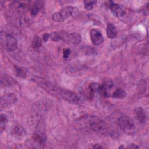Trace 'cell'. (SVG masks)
<instances>
[{"label":"cell","mask_w":149,"mask_h":149,"mask_svg":"<svg viewBox=\"0 0 149 149\" xmlns=\"http://www.w3.org/2000/svg\"><path fill=\"white\" fill-rule=\"evenodd\" d=\"M93 148H102V147L101 146H100L99 144H95V145L93 146Z\"/></svg>","instance_id":"cell-27"},{"label":"cell","mask_w":149,"mask_h":149,"mask_svg":"<svg viewBox=\"0 0 149 149\" xmlns=\"http://www.w3.org/2000/svg\"><path fill=\"white\" fill-rule=\"evenodd\" d=\"M113 87V83L111 80H107L104 81L101 86L100 93L104 97H108L110 96L111 90Z\"/></svg>","instance_id":"cell-10"},{"label":"cell","mask_w":149,"mask_h":149,"mask_svg":"<svg viewBox=\"0 0 149 149\" xmlns=\"http://www.w3.org/2000/svg\"><path fill=\"white\" fill-rule=\"evenodd\" d=\"M127 148H139V146H137V145L136 144H129L127 147Z\"/></svg>","instance_id":"cell-26"},{"label":"cell","mask_w":149,"mask_h":149,"mask_svg":"<svg viewBox=\"0 0 149 149\" xmlns=\"http://www.w3.org/2000/svg\"><path fill=\"white\" fill-rule=\"evenodd\" d=\"M49 38V34L48 33H45L43 34V36H42V40L44 42H47Z\"/></svg>","instance_id":"cell-25"},{"label":"cell","mask_w":149,"mask_h":149,"mask_svg":"<svg viewBox=\"0 0 149 149\" xmlns=\"http://www.w3.org/2000/svg\"><path fill=\"white\" fill-rule=\"evenodd\" d=\"M41 128L42 126L39 127L37 130H36L32 137V140L36 144V147L37 148H42L47 140L46 134L44 131L41 130Z\"/></svg>","instance_id":"cell-8"},{"label":"cell","mask_w":149,"mask_h":149,"mask_svg":"<svg viewBox=\"0 0 149 149\" xmlns=\"http://www.w3.org/2000/svg\"><path fill=\"white\" fill-rule=\"evenodd\" d=\"M34 80L37 83V84L40 87H41L42 89L45 90L47 92H48L50 94H52V95H55V96L59 95V92L60 88L54 86L51 83L45 80H43L41 78H38V77H36L34 79Z\"/></svg>","instance_id":"cell-6"},{"label":"cell","mask_w":149,"mask_h":149,"mask_svg":"<svg viewBox=\"0 0 149 149\" xmlns=\"http://www.w3.org/2000/svg\"><path fill=\"white\" fill-rule=\"evenodd\" d=\"M119 148H124V147H123V146H120Z\"/></svg>","instance_id":"cell-28"},{"label":"cell","mask_w":149,"mask_h":149,"mask_svg":"<svg viewBox=\"0 0 149 149\" xmlns=\"http://www.w3.org/2000/svg\"><path fill=\"white\" fill-rule=\"evenodd\" d=\"M58 33L59 40L66 42L72 44H78L81 41V36L77 33H68L64 30L60 31Z\"/></svg>","instance_id":"cell-4"},{"label":"cell","mask_w":149,"mask_h":149,"mask_svg":"<svg viewBox=\"0 0 149 149\" xmlns=\"http://www.w3.org/2000/svg\"><path fill=\"white\" fill-rule=\"evenodd\" d=\"M70 49L69 48H65L63 50V56L64 58H68L70 54Z\"/></svg>","instance_id":"cell-24"},{"label":"cell","mask_w":149,"mask_h":149,"mask_svg":"<svg viewBox=\"0 0 149 149\" xmlns=\"http://www.w3.org/2000/svg\"><path fill=\"white\" fill-rule=\"evenodd\" d=\"M100 84L97 83H92L88 86L89 89V97L93 98L94 97V94L96 92H99L100 89Z\"/></svg>","instance_id":"cell-18"},{"label":"cell","mask_w":149,"mask_h":149,"mask_svg":"<svg viewBox=\"0 0 149 149\" xmlns=\"http://www.w3.org/2000/svg\"><path fill=\"white\" fill-rule=\"evenodd\" d=\"M78 14L79 12L77 8L68 6L63 8L60 12L54 13L52 16V18L55 22H62L70 16L76 17Z\"/></svg>","instance_id":"cell-2"},{"label":"cell","mask_w":149,"mask_h":149,"mask_svg":"<svg viewBox=\"0 0 149 149\" xmlns=\"http://www.w3.org/2000/svg\"><path fill=\"white\" fill-rule=\"evenodd\" d=\"M15 69L17 76L22 79H25L26 77L27 73L26 70H24L23 68L19 67L17 66H15Z\"/></svg>","instance_id":"cell-21"},{"label":"cell","mask_w":149,"mask_h":149,"mask_svg":"<svg viewBox=\"0 0 149 149\" xmlns=\"http://www.w3.org/2000/svg\"><path fill=\"white\" fill-rule=\"evenodd\" d=\"M42 44V38L40 37V36H36L33 41H32V44H31V47L33 48H39L40 47H41Z\"/></svg>","instance_id":"cell-20"},{"label":"cell","mask_w":149,"mask_h":149,"mask_svg":"<svg viewBox=\"0 0 149 149\" xmlns=\"http://www.w3.org/2000/svg\"><path fill=\"white\" fill-rule=\"evenodd\" d=\"M12 134L17 138H21L25 136L26 132L20 125H16L12 129Z\"/></svg>","instance_id":"cell-16"},{"label":"cell","mask_w":149,"mask_h":149,"mask_svg":"<svg viewBox=\"0 0 149 149\" xmlns=\"http://www.w3.org/2000/svg\"><path fill=\"white\" fill-rule=\"evenodd\" d=\"M84 5L86 9L88 10H91L93 8L94 5L97 3L95 1H84Z\"/></svg>","instance_id":"cell-23"},{"label":"cell","mask_w":149,"mask_h":149,"mask_svg":"<svg viewBox=\"0 0 149 149\" xmlns=\"http://www.w3.org/2000/svg\"><path fill=\"white\" fill-rule=\"evenodd\" d=\"M59 95L64 100L72 104H77L80 101V98L76 93L66 89L60 88Z\"/></svg>","instance_id":"cell-7"},{"label":"cell","mask_w":149,"mask_h":149,"mask_svg":"<svg viewBox=\"0 0 149 149\" xmlns=\"http://www.w3.org/2000/svg\"><path fill=\"white\" fill-rule=\"evenodd\" d=\"M118 124L120 129L127 134H133L135 130V124L129 116L123 115L118 119Z\"/></svg>","instance_id":"cell-3"},{"label":"cell","mask_w":149,"mask_h":149,"mask_svg":"<svg viewBox=\"0 0 149 149\" xmlns=\"http://www.w3.org/2000/svg\"><path fill=\"white\" fill-rule=\"evenodd\" d=\"M81 121L85 127L97 133L106 136H112L113 134V132L108 123L96 116H84Z\"/></svg>","instance_id":"cell-1"},{"label":"cell","mask_w":149,"mask_h":149,"mask_svg":"<svg viewBox=\"0 0 149 149\" xmlns=\"http://www.w3.org/2000/svg\"><path fill=\"white\" fill-rule=\"evenodd\" d=\"M1 41L3 48L9 52L14 51L17 48V40L10 34H1Z\"/></svg>","instance_id":"cell-5"},{"label":"cell","mask_w":149,"mask_h":149,"mask_svg":"<svg viewBox=\"0 0 149 149\" xmlns=\"http://www.w3.org/2000/svg\"><path fill=\"white\" fill-rule=\"evenodd\" d=\"M7 122H8L7 116L3 113H1V117H0V129H1V133L6 128Z\"/></svg>","instance_id":"cell-22"},{"label":"cell","mask_w":149,"mask_h":149,"mask_svg":"<svg viewBox=\"0 0 149 149\" xmlns=\"http://www.w3.org/2000/svg\"><path fill=\"white\" fill-rule=\"evenodd\" d=\"M17 97L14 93H11L5 94L1 98V107L2 108L6 107L15 103Z\"/></svg>","instance_id":"cell-9"},{"label":"cell","mask_w":149,"mask_h":149,"mask_svg":"<svg viewBox=\"0 0 149 149\" xmlns=\"http://www.w3.org/2000/svg\"><path fill=\"white\" fill-rule=\"evenodd\" d=\"M126 96V93L125 91L121 88L116 89L112 93V97L117 99H122Z\"/></svg>","instance_id":"cell-19"},{"label":"cell","mask_w":149,"mask_h":149,"mask_svg":"<svg viewBox=\"0 0 149 149\" xmlns=\"http://www.w3.org/2000/svg\"><path fill=\"white\" fill-rule=\"evenodd\" d=\"M44 2L42 1H36L30 8V13L31 16L36 15L43 8Z\"/></svg>","instance_id":"cell-14"},{"label":"cell","mask_w":149,"mask_h":149,"mask_svg":"<svg viewBox=\"0 0 149 149\" xmlns=\"http://www.w3.org/2000/svg\"><path fill=\"white\" fill-rule=\"evenodd\" d=\"M136 119L140 122L144 123L146 119V115L144 110L141 107H137L134 111Z\"/></svg>","instance_id":"cell-15"},{"label":"cell","mask_w":149,"mask_h":149,"mask_svg":"<svg viewBox=\"0 0 149 149\" xmlns=\"http://www.w3.org/2000/svg\"><path fill=\"white\" fill-rule=\"evenodd\" d=\"M109 8L113 15L117 17H121L126 14V11L124 8L119 4L112 2L109 5Z\"/></svg>","instance_id":"cell-12"},{"label":"cell","mask_w":149,"mask_h":149,"mask_svg":"<svg viewBox=\"0 0 149 149\" xmlns=\"http://www.w3.org/2000/svg\"><path fill=\"white\" fill-rule=\"evenodd\" d=\"M90 39L95 45H99L103 42L104 38L102 34L96 29H92L90 33Z\"/></svg>","instance_id":"cell-11"},{"label":"cell","mask_w":149,"mask_h":149,"mask_svg":"<svg viewBox=\"0 0 149 149\" xmlns=\"http://www.w3.org/2000/svg\"><path fill=\"white\" fill-rule=\"evenodd\" d=\"M106 33L108 37L109 38H115L117 36V31L116 27L113 24H108L106 29Z\"/></svg>","instance_id":"cell-17"},{"label":"cell","mask_w":149,"mask_h":149,"mask_svg":"<svg viewBox=\"0 0 149 149\" xmlns=\"http://www.w3.org/2000/svg\"><path fill=\"white\" fill-rule=\"evenodd\" d=\"M16 84V81L12 77L8 75L1 76V87H12Z\"/></svg>","instance_id":"cell-13"}]
</instances>
